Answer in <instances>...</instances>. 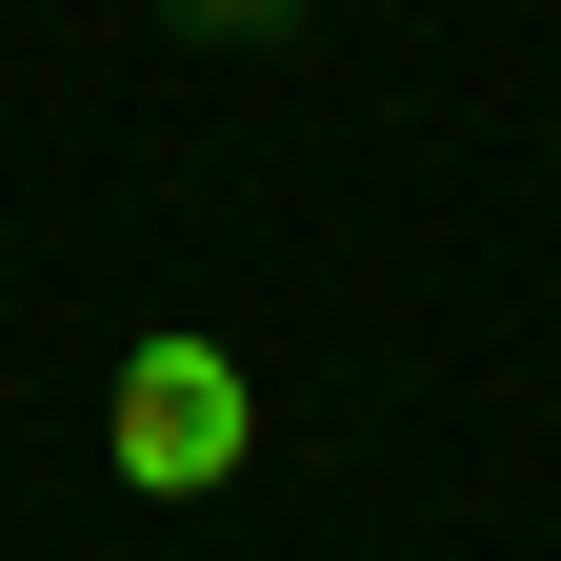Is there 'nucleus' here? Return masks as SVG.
<instances>
[{"mask_svg": "<svg viewBox=\"0 0 561 561\" xmlns=\"http://www.w3.org/2000/svg\"><path fill=\"white\" fill-rule=\"evenodd\" d=\"M101 442H121V481H140V502H221V481H241V442H261V401H241V362H221V341H140Z\"/></svg>", "mask_w": 561, "mask_h": 561, "instance_id": "1", "label": "nucleus"}, {"mask_svg": "<svg viewBox=\"0 0 561 561\" xmlns=\"http://www.w3.org/2000/svg\"><path fill=\"white\" fill-rule=\"evenodd\" d=\"M161 21H181V41H221V60H261V41H301L321 0H161Z\"/></svg>", "mask_w": 561, "mask_h": 561, "instance_id": "2", "label": "nucleus"}]
</instances>
